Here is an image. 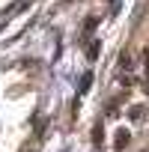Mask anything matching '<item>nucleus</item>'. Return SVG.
Segmentation results:
<instances>
[{
  "instance_id": "39448f33",
  "label": "nucleus",
  "mask_w": 149,
  "mask_h": 152,
  "mask_svg": "<svg viewBox=\"0 0 149 152\" xmlns=\"http://www.w3.org/2000/svg\"><path fill=\"white\" fill-rule=\"evenodd\" d=\"M119 66H122V69H131V57L122 54V57H119Z\"/></svg>"
},
{
  "instance_id": "f257e3e1",
  "label": "nucleus",
  "mask_w": 149,
  "mask_h": 152,
  "mask_svg": "<svg viewBox=\"0 0 149 152\" xmlns=\"http://www.w3.org/2000/svg\"><path fill=\"white\" fill-rule=\"evenodd\" d=\"M90 84H93V72H84V78H81V87H78V93H87V90H90Z\"/></svg>"
},
{
  "instance_id": "f03ea898",
  "label": "nucleus",
  "mask_w": 149,
  "mask_h": 152,
  "mask_svg": "<svg viewBox=\"0 0 149 152\" xmlns=\"http://www.w3.org/2000/svg\"><path fill=\"white\" fill-rule=\"evenodd\" d=\"M87 57H90V60H96V57H99V39H96V42H90V48H87Z\"/></svg>"
},
{
  "instance_id": "7ed1b4c3",
  "label": "nucleus",
  "mask_w": 149,
  "mask_h": 152,
  "mask_svg": "<svg viewBox=\"0 0 149 152\" xmlns=\"http://www.w3.org/2000/svg\"><path fill=\"white\" fill-rule=\"evenodd\" d=\"M128 143V131H119V137H116V149H122Z\"/></svg>"
},
{
  "instance_id": "20e7f679",
  "label": "nucleus",
  "mask_w": 149,
  "mask_h": 152,
  "mask_svg": "<svg viewBox=\"0 0 149 152\" xmlns=\"http://www.w3.org/2000/svg\"><path fill=\"white\" fill-rule=\"evenodd\" d=\"M102 134H104V131H102V125H96V131H93V143H96V146L102 143Z\"/></svg>"
}]
</instances>
